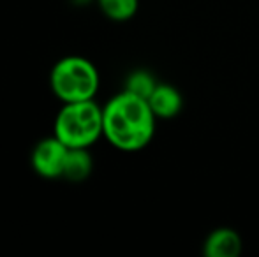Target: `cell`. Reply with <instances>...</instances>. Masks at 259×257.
Listing matches in <instances>:
<instances>
[{
  "label": "cell",
  "mask_w": 259,
  "mask_h": 257,
  "mask_svg": "<svg viewBox=\"0 0 259 257\" xmlns=\"http://www.w3.org/2000/svg\"><path fill=\"white\" fill-rule=\"evenodd\" d=\"M106 18L113 21H127L136 14L138 0H97Z\"/></svg>",
  "instance_id": "obj_9"
},
{
  "label": "cell",
  "mask_w": 259,
  "mask_h": 257,
  "mask_svg": "<svg viewBox=\"0 0 259 257\" xmlns=\"http://www.w3.org/2000/svg\"><path fill=\"white\" fill-rule=\"evenodd\" d=\"M103 134L122 151L143 150L155 132L157 117L147 99L123 90L103 108Z\"/></svg>",
  "instance_id": "obj_1"
},
{
  "label": "cell",
  "mask_w": 259,
  "mask_h": 257,
  "mask_svg": "<svg viewBox=\"0 0 259 257\" xmlns=\"http://www.w3.org/2000/svg\"><path fill=\"white\" fill-rule=\"evenodd\" d=\"M148 104H150L152 111H154L157 118L171 120L182 111L184 99H182V93L173 85L159 83L154 92H152V95L148 97Z\"/></svg>",
  "instance_id": "obj_6"
},
{
  "label": "cell",
  "mask_w": 259,
  "mask_h": 257,
  "mask_svg": "<svg viewBox=\"0 0 259 257\" xmlns=\"http://www.w3.org/2000/svg\"><path fill=\"white\" fill-rule=\"evenodd\" d=\"M159 85V81L154 78V74L145 69H136L133 71L125 79V90L134 95H140L143 99L148 100V97L152 95V92L155 90V86Z\"/></svg>",
  "instance_id": "obj_8"
},
{
  "label": "cell",
  "mask_w": 259,
  "mask_h": 257,
  "mask_svg": "<svg viewBox=\"0 0 259 257\" xmlns=\"http://www.w3.org/2000/svg\"><path fill=\"white\" fill-rule=\"evenodd\" d=\"M67 150L69 146H65L57 136L39 141L32 151V166L35 173L42 178H62Z\"/></svg>",
  "instance_id": "obj_4"
},
{
  "label": "cell",
  "mask_w": 259,
  "mask_h": 257,
  "mask_svg": "<svg viewBox=\"0 0 259 257\" xmlns=\"http://www.w3.org/2000/svg\"><path fill=\"white\" fill-rule=\"evenodd\" d=\"M242 248V238L235 229L217 227L206 236L203 254L206 257H238Z\"/></svg>",
  "instance_id": "obj_5"
},
{
  "label": "cell",
  "mask_w": 259,
  "mask_h": 257,
  "mask_svg": "<svg viewBox=\"0 0 259 257\" xmlns=\"http://www.w3.org/2000/svg\"><path fill=\"white\" fill-rule=\"evenodd\" d=\"M50 85L60 100L79 102L94 99L99 88V74L92 62L83 57H65L52 69Z\"/></svg>",
  "instance_id": "obj_3"
},
{
  "label": "cell",
  "mask_w": 259,
  "mask_h": 257,
  "mask_svg": "<svg viewBox=\"0 0 259 257\" xmlns=\"http://www.w3.org/2000/svg\"><path fill=\"white\" fill-rule=\"evenodd\" d=\"M103 108L94 99L65 102L55 120V136L69 148H89L103 134Z\"/></svg>",
  "instance_id": "obj_2"
},
{
  "label": "cell",
  "mask_w": 259,
  "mask_h": 257,
  "mask_svg": "<svg viewBox=\"0 0 259 257\" xmlns=\"http://www.w3.org/2000/svg\"><path fill=\"white\" fill-rule=\"evenodd\" d=\"M92 171V159L87 148H69L65 155L62 178L69 182H83Z\"/></svg>",
  "instance_id": "obj_7"
}]
</instances>
